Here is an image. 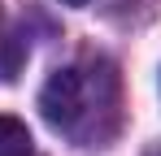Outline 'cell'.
<instances>
[{
    "instance_id": "cell-1",
    "label": "cell",
    "mask_w": 161,
    "mask_h": 156,
    "mask_svg": "<svg viewBox=\"0 0 161 156\" xmlns=\"http://www.w3.org/2000/svg\"><path fill=\"white\" fill-rule=\"evenodd\" d=\"M39 113L61 139H70L79 148L113 143L126 122L118 65L105 56H79V61L61 65L39 91Z\"/></svg>"
},
{
    "instance_id": "cell-2",
    "label": "cell",
    "mask_w": 161,
    "mask_h": 156,
    "mask_svg": "<svg viewBox=\"0 0 161 156\" xmlns=\"http://www.w3.org/2000/svg\"><path fill=\"white\" fill-rule=\"evenodd\" d=\"M0 156H31V130L18 117H0Z\"/></svg>"
},
{
    "instance_id": "cell-3",
    "label": "cell",
    "mask_w": 161,
    "mask_h": 156,
    "mask_svg": "<svg viewBox=\"0 0 161 156\" xmlns=\"http://www.w3.org/2000/svg\"><path fill=\"white\" fill-rule=\"evenodd\" d=\"M65 4H87V0H65Z\"/></svg>"
},
{
    "instance_id": "cell-4",
    "label": "cell",
    "mask_w": 161,
    "mask_h": 156,
    "mask_svg": "<svg viewBox=\"0 0 161 156\" xmlns=\"http://www.w3.org/2000/svg\"><path fill=\"white\" fill-rule=\"evenodd\" d=\"M153 156H161V152H153Z\"/></svg>"
}]
</instances>
